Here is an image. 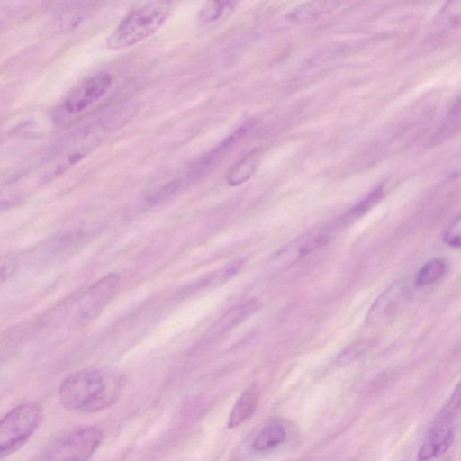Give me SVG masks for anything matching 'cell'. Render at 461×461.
Returning <instances> with one entry per match:
<instances>
[{"label": "cell", "mask_w": 461, "mask_h": 461, "mask_svg": "<svg viewBox=\"0 0 461 461\" xmlns=\"http://www.w3.org/2000/svg\"><path fill=\"white\" fill-rule=\"evenodd\" d=\"M121 382L110 371L88 368L68 375L61 384L59 399L69 411L95 412L113 405L120 395Z\"/></svg>", "instance_id": "1"}, {"label": "cell", "mask_w": 461, "mask_h": 461, "mask_svg": "<svg viewBox=\"0 0 461 461\" xmlns=\"http://www.w3.org/2000/svg\"><path fill=\"white\" fill-rule=\"evenodd\" d=\"M170 12L165 1L145 3L130 12L107 39V48L121 50L130 48L154 34L164 23Z\"/></svg>", "instance_id": "2"}, {"label": "cell", "mask_w": 461, "mask_h": 461, "mask_svg": "<svg viewBox=\"0 0 461 461\" xmlns=\"http://www.w3.org/2000/svg\"><path fill=\"white\" fill-rule=\"evenodd\" d=\"M41 420V409L32 402L16 406L0 419V459L15 452L31 438Z\"/></svg>", "instance_id": "3"}, {"label": "cell", "mask_w": 461, "mask_h": 461, "mask_svg": "<svg viewBox=\"0 0 461 461\" xmlns=\"http://www.w3.org/2000/svg\"><path fill=\"white\" fill-rule=\"evenodd\" d=\"M460 402V386L457 384L436 415L428 436L417 453L418 461H429L449 448L454 439L455 420L459 412Z\"/></svg>", "instance_id": "4"}, {"label": "cell", "mask_w": 461, "mask_h": 461, "mask_svg": "<svg viewBox=\"0 0 461 461\" xmlns=\"http://www.w3.org/2000/svg\"><path fill=\"white\" fill-rule=\"evenodd\" d=\"M113 77L108 72H98L80 82L60 102L53 117L57 123L77 116L99 101L111 88Z\"/></svg>", "instance_id": "5"}, {"label": "cell", "mask_w": 461, "mask_h": 461, "mask_svg": "<svg viewBox=\"0 0 461 461\" xmlns=\"http://www.w3.org/2000/svg\"><path fill=\"white\" fill-rule=\"evenodd\" d=\"M102 440L103 432L97 427L77 429L50 447L41 461H88Z\"/></svg>", "instance_id": "6"}, {"label": "cell", "mask_w": 461, "mask_h": 461, "mask_svg": "<svg viewBox=\"0 0 461 461\" xmlns=\"http://www.w3.org/2000/svg\"><path fill=\"white\" fill-rule=\"evenodd\" d=\"M119 280L118 275L111 273L86 291L76 306V321L85 323L95 318L115 295Z\"/></svg>", "instance_id": "7"}, {"label": "cell", "mask_w": 461, "mask_h": 461, "mask_svg": "<svg viewBox=\"0 0 461 461\" xmlns=\"http://www.w3.org/2000/svg\"><path fill=\"white\" fill-rule=\"evenodd\" d=\"M326 242V237L320 233H305L290 240L267 261L266 268L269 272L285 270L311 254Z\"/></svg>", "instance_id": "8"}, {"label": "cell", "mask_w": 461, "mask_h": 461, "mask_svg": "<svg viewBox=\"0 0 461 461\" xmlns=\"http://www.w3.org/2000/svg\"><path fill=\"white\" fill-rule=\"evenodd\" d=\"M407 297L405 284L402 281L393 283L375 299L366 312V322L378 325L389 321L401 311Z\"/></svg>", "instance_id": "9"}, {"label": "cell", "mask_w": 461, "mask_h": 461, "mask_svg": "<svg viewBox=\"0 0 461 461\" xmlns=\"http://www.w3.org/2000/svg\"><path fill=\"white\" fill-rule=\"evenodd\" d=\"M260 307V303L252 299L241 304L233 306L221 315L207 330L206 340H213L224 336L241 324Z\"/></svg>", "instance_id": "10"}, {"label": "cell", "mask_w": 461, "mask_h": 461, "mask_svg": "<svg viewBox=\"0 0 461 461\" xmlns=\"http://www.w3.org/2000/svg\"><path fill=\"white\" fill-rule=\"evenodd\" d=\"M247 129L248 128L245 126H240L226 137L213 149L196 159L190 168V176L193 177H200L217 167L238 140L244 136Z\"/></svg>", "instance_id": "11"}, {"label": "cell", "mask_w": 461, "mask_h": 461, "mask_svg": "<svg viewBox=\"0 0 461 461\" xmlns=\"http://www.w3.org/2000/svg\"><path fill=\"white\" fill-rule=\"evenodd\" d=\"M258 400L256 392H244L232 407L227 422L228 428H236L249 419L256 410Z\"/></svg>", "instance_id": "12"}, {"label": "cell", "mask_w": 461, "mask_h": 461, "mask_svg": "<svg viewBox=\"0 0 461 461\" xmlns=\"http://www.w3.org/2000/svg\"><path fill=\"white\" fill-rule=\"evenodd\" d=\"M286 429L280 423L266 425L255 438L252 447L254 450L262 452L276 447L286 439Z\"/></svg>", "instance_id": "13"}, {"label": "cell", "mask_w": 461, "mask_h": 461, "mask_svg": "<svg viewBox=\"0 0 461 461\" xmlns=\"http://www.w3.org/2000/svg\"><path fill=\"white\" fill-rule=\"evenodd\" d=\"M258 156L251 152L239 160L230 170L227 182L230 186H237L249 180L257 169Z\"/></svg>", "instance_id": "14"}, {"label": "cell", "mask_w": 461, "mask_h": 461, "mask_svg": "<svg viewBox=\"0 0 461 461\" xmlns=\"http://www.w3.org/2000/svg\"><path fill=\"white\" fill-rule=\"evenodd\" d=\"M445 272V262L439 258H433L424 264L417 272L414 284L418 287L429 285L441 278Z\"/></svg>", "instance_id": "15"}, {"label": "cell", "mask_w": 461, "mask_h": 461, "mask_svg": "<svg viewBox=\"0 0 461 461\" xmlns=\"http://www.w3.org/2000/svg\"><path fill=\"white\" fill-rule=\"evenodd\" d=\"M236 6L234 2L212 1L207 2L199 12V21L203 24H210L226 14L231 12Z\"/></svg>", "instance_id": "16"}, {"label": "cell", "mask_w": 461, "mask_h": 461, "mask_svg": "<svg viewBox=\"0 0 461 461\" xmlns=\"http://www.w3.org/2000/svg\"><path fill=\"white\" fill-rule=\"evenodd\" d=\"M372 347L369 340H361L348 346L338 357V363L346 365L357 360L366 353Z\"/></svg>", "instance_id": "17"}, {"label": "cell", "mask_w": 461, "mask_h": 461, "mask_svg": "<svg viewBox=\"0 0 461 461\" xmlns=\"http://www.w3.org/2000/svg\"><path fill=\"white\" fill-rule=\"evenodd\" d=\"M180 185L181 183L179 180H173L166 184L150 195L149 198V203L151 204L163 203L178 191Z\"/></svg>", "instance_id": "18"}, {"label": "cell", "mask_w": 461, "mask_h": 461, "mask_svg": "<svg viewBox=\"0 0 461 461\" xmlns=\"http://www.w3.org/2000/svg\"><path fill=\"white\" fill-rule=\"evenodd\" d=\"M382 194L383 189L381 186L375 189L366 197L356 204V206L352 209V214L356 216L362 215L382 197Z\"/></svg>", "instance_id": "19"}, {"label": "cell", "mask_w": 461, "mask_h": 461, "mask_svg": "<svg viewBox=\"0 0 461 461\" xmlns=\"http://www.w3.org/2000/svg\"><path fill=\"white\" fill-rule=\"evenodd\" d=\"M444 241L451 247L459 248L461 244L460 218L456 219L447 229L443 236Z\"/></svg>", "instance_id": "20"}, {"label": "cell", "mask_w": 461, "mask_h": 461, "mask_svg": "<svg viewBox=\"0 0 461 461\" xmlns=\"http://www.w3.org/2000/svg\"><path fill=\"white\" fill-rule=\"evenodd\" d=\"M9 7L0 5V23H4L5 18L9 15Z\"/></svg>", "instance_id": "21"}]
</instances>
